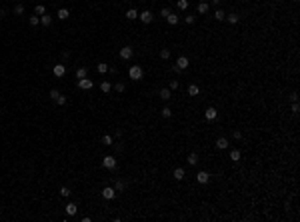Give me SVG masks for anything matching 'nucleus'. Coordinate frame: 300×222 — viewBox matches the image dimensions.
<instances>
[{
  "label": "nucleus",
  "instance_id": "f257e3e1",
  "mask_svg": "<svg viewBox=\"0 0 300 222\" xmlns=\"http://www.w3.org/2000/svg\"><path fill=\"white\" fill-rule=\"evenodd\" d=\"M128 76H130V80H140V78L144 76V70H142L140 66H130Z\"/></svg>",
  "mask_w": 300,
  "mask_h": 222
},
{
  "label": "nucleus",
  "instance_id": "f03ea898",
  "mask_svg": "<svg viewBox=\"0 0 300 222\" xmlns=\"http://www.w3.org/2000/svg\"><path fill=\"white\" fill-rule=\"evenodd\" d=\"M102 166H104V168H108V170L116 168V158H114V156H104V160H102Z\"/></svg>",
  "mask_w": 300,
  "mask_h": 222
},
{
  "label": "nucleus",
  "instance_id": "7ed1b4c3",
  "mask_svg": "<svg viewBox=\"0 0 300 222\" xmlns=\"http://www.w3.org/2000/svg\"><path fill=\"white\" fill-rule=\"evenodd\" d=\"M138 18L142 20L144 24H150V22L154 20V16H152V12H150V10H144V12H140V14H138Z\"/></svg>",
  "mask_w": 300,
  "mask_h": 222
},
{
  "label": "nucleus",
  "instance_id": "20e7f679",
  "mask_svg": "<svg viewBox=\"0 0 300 222\" xmlns=\"http://www.w3.org/2000/svg\"><path fill=\"white\" fill-rule=\"evenodd\" d=\"M52 74L56 78H62L64 74H66V66H64V64H56V66L52 68Z\"/></svg>",
  "mask_w": 300,
  "mask_h": 222
},
{
  "label": "nucleus",
  "instance_id": "39448f33",
  "mask_svg": "<svg viewBox=\"0 0 300 222\" xmlns=\"http://www.w3.org/2000/svg\"><path fill=\"white\" fill-rule=\"evenodd\" d=\"M102 198H106V200H112V198H116V190L112 188V186H106V188L102 190Z\"/></svg>",
  "mask_w": 300,
  "mask_h": 222
},
{
  "label": "nucleus",
  "instance_id": "423d86ee",
  "mask_svg": "<svg viewBox=\"0 0 300 222\" xmlns=\"http://www.w3.org/2000/svg\"><path fill=\"white\" fill-rule=\"evenodd\" d=\"M92 86H94V82L88 80V78H80V80H78V88H82V90H90Z\"/></svg>",
  "mask_w": 300,
  "mask_h": 222
},
{
  "label": "nucleus",
  "instance_id": "0eeeda50",
  "mask_svg": "<svg viewBox=\"0 0 300 222\" xmlns=\"http://www.w3.org/2000/svg\"><path fill=\"white\" fill-rule=\"evenodd\" d=\"M120 58H122V60H130V58H132V48H130V46L120 48Z\"/></svg>",
  "mask_w": 300,
  "mask_h": 222
},
{
  "label": "nucleus",
  "instance_id": "6e6552de",
  "mask_svg": "<svg viewBox=\"0 0 300 222\" xmlns=\"http://www.w3.org/2000/svg\"><path fill=\"white\" fill-rule=\"evenodd\" d=\"M208 178H210V176H208V172H206V170H200V172L196 174V180H198L200 184H206V182H208Z\"/></svg>",
  "mask_w": 300,
  "mask_h": 222
},
{
  "label": "nucleus",
  "instance_id": "1a4fd4ad",
  "mask_svg": "<svg viewBox=\"0 0 300 222\" xmlns=\"http://www.w3.org/2000/svg\"><path fill=\"white\" fill-rule=\"evenodd\" d=\"M188 64H190V62H188V58H186V56H180V58L176 60V66L180 68V70H186V68H188Z\"/></svg>",
  "mask_w": 300,
  "mask_h": 222
},
{
  "label": "nucleus",
  "instance_id": "9d476101",
  "mask_svg": "<svg viewBox=\"0 0 300 222\" xmlns=\"http://www.w3.org/2000/svg\"><path fill=\"white\" fill-rule=\"evenodd\" d=\"M204 116H206V120H214L216 116H218V112H216V108H206V112H204Z\"/></svg>",
  "mask_w": 300,
  "mask_h": 222
},
{
  "label": "nucleus",
  "instance_id": "9b49d317",
  "mask_svg": "<svg viewBox=\"0 0 300 222\" xmlns=\"http://www.w3.org/2000/svg\"><path fill=\"white\" fill-rule=\"evenodd\" d=\"M228 146H230V142H228L226 138H222V136H220V138L216 140V148H220V150H226Z\"/></svg>",
  "mask_w": 300,
  "mask_h": 222
},
{
  "label": "nucleus",
  "instance_id": "f8f14e48",
  "mask_svg": "<svg viewBox=\"0 0 300 222\" xmlns=\"http://www.w3.org/2000/svg\"><path fill=\"white\" fill-rule=\"evenodd\" d=\"M76 212H78V206L74 202H68L66 204V214H68V216H74Z\"/></svg>",
  "mask_w": 300,
  "mask_h": 222
},
{
  "label": "nucleus",
  "instance_id": "ddd939ff",
  "mask_svg": "<svg viewBox=\"0 0 300 222\" xmlns=\"http://www.w3.org/2000/svg\"><path fill=\"white\" fill-rule=\"evenodd\" d=\"M40 24H42V26H50V24H52V16L42 14V16H40Z\"/></svg>",
  "mask_w": 300,
  "mask_h": 222
},
{
  "label": "nucleus",
  "instance_id": "4468645a",
  "mask_svg": "<svg viewBox=\"0 0 300 222\" xmlns=\"http://www.w3.org/2000/svg\"><path fill=\"white\" fill-rule=\"evenodd\" d=\"M186 162H188L190 166H196V164H198V154H196V152L188 154V160H186Z\"/></svg>",
  "mask_w": 300,
  "mask_h": 222
},
{
  "label": "nucleus",
  "instance_id": "2eb2a0df",
  "mask_svg": "<svg viewBox=\"0 0 300 222\" xmlns=\"http://www.w3.org/2000/svg\"><path fill=\"white\" fill-rule=\"evenodd\" d=\"M86 76H88V68L80 66V68H78V70H76V78H78V80H80V78H86Z\"/></svg>",
  "mask_w": 300,
  "mask_h": 222
},
{
  "label": "nucleus",
  "instance_id": "dca6fc26",
  "mask_svg": "<svg viewBox=\"0 0 300 222\" xmlns=\"http://www.w3.org/2000/svg\"><path fill=\"white\" fill-rule=\"evenodd\" d=\"M184 176H186L184 168H174V178H176V180H182Z\"/></svg>",
  "mask_w": 300,
  "mask_h": 222
},
{
  "label": "nucleus",
  "instance_id": "f3484780",
  "mask_svg": "<svg viewBox=\"0 0 300 222\" xmlns=\"http://www.w3.org/2000/svg\"><path fill=\"white\" fill-rule=\"evenodd\" d=\"M158 96H160V100H170V90H168V88H162Z\"/></svg>",
  "mask_w": 300,
  "mask_h": 222
},
{
  "label": "nucleus",
  "instance_id": "a211bd4d",
  "mask_svg": "<svg viewBox=\"0 0 300 222\" xmlns=\"http://www.w3.org/2000/svg\"><path fill=\"white\" fill-rule=\"evenodd\" d=\"M56 16H58L60 20H66L68 16H70V12H68L66 8H60V10H58V14H56Z\"/></svg>",
  "mask_w": 300,
  "mask_h": 222
},
{
  "label": "nucleus",
  "instance_id": "6ab92c4d",
  "mask_svg": "<svg viewBox=\"0 0 300 222\" xmlns=\"http://www.w3.org/2000/svg\"><path fill=\"white\" fill-rule=\"evenodd\" d=\"M166 20H168V24H172V26H176V24H178V16H176V14H172V12L166 16Z\"/></svg>",
  "mask_w": 300,
  "mask_h": 222
},
{
  "label": "nucleus",
  "instance_id": "aec40b11",
  "mask_svg": "<svg viewBox=\"0 0 300 222\" xmlns=\"http://www.w3.org/2000/svg\"><path fill=\"white\" fill-rule=\"evenodd\" d=\"M208 8H210L208 2H200V4H198V12H200V14H206V12H208Z\"/></svg>",
  "mask_w": 300,
  "mask_h": 222
},
{
  "label": "nucleus",
  "instance_id": "412c9836",
  "mask_svg": "<svg viewBox=\"0 0 300 222\" xmlns=\"http://www.w3.org/2000/svg\"><path fill=\"white\" fill-rule=\"evenodd\" d=\"M100 90H102V92H110V90H112V84H110L108 80H104V82L100 84Z\"/></svg>",
  "mask_w": 300,
  "mask_h": 222
},
{
  "label": "nucleus",
  "instance_id": "4be33fe9",
  "mask_svg": "<svg viewBox=\"0 0 300 222\" xmlns=\"http://www.w3.org/2000/svg\"><path fill=\"white\" fill-rule=\"evenodd\" d=\"M198 92H200V88L196 86V84H190V86H188V94H190V96H196Z\"/></svg>",
  "mask_w": 300,
  "mask_h": 222
},
{
  "label": "nucleus",
  "instance_id": "5701e85b",
  "mask_svg": "<svg viewBox=\"0 0 300 222\" xmlns=\"http://www.w3.org/2000/svg\"><path fill=\"white\" fill-rule=\"evenodd\" d=\"M108 68H110V66H108V64H104V62H100V64H98V66H96V70H98V72H100V74H104V72H108Z\"/></svg>",
  "mask_w": 300,
  "mask_h": 222
},
{
  "label": "nucleus",
  "instance_id": "b1692460",
  "mask_svg": "<svg viewBox=\"0 0 300 222\" xmlns=\"http://www.w3.org/2000/svg\"><path fill=\"white\" fill-rule=\"evenodd\" d=\"M34 14H36V16H42V14H46V8H44L42 4H38L36 8H34Z\"/></svg>",
  "mask_w": 300,
  "mask_h": 222
},
{
  "label": "nucleus",
  "instance_id": "393cba45",
  "mask_svg": "<svg viewBox=\"0 0 300 222\" xmlns=\"http://www.w3.org/2000/svg\"><path fill=\"white\" fill-rule=\"evenodd\" d=\"M58 96H60V92H58V90H56V88H52V90L48 92V98H50V100H56V98H58Z\"/></svg>",
  "mask_w": 300,
  "mask_h": 222
},
{
  "label": "nucleus",
  "instance_id": "a878e982",
  "mask_svg": "<svg viewBox=\"0 0 300 222\" xmlns=\"http://www.w3.org/2000/svg\"><path fill=\"white\" fill-rule=\"evenodd\" d=\"M226 20H228L230 24H238V14H228V16H226Z\"/></svg>",
  "mask_w": 300,
  "mask_h": 222
},
{
  "label": "nucleus",
  "instance_id": "bb28decb",
  "mask_svg": "<svg viewBox=\"0 0 300 222\" xmlns=\"http://www.w3.org/2000/svg\"><path fill=\"white\" fill-rule=\"evenodd\" d=\"M230 160L238 162V160H240V150H232V152H230Z\"/></svg>",
  "mask_w": 300,
  "mask_h": 222
},
{
  "label": "nucleus",
  "instance_id": "cd10ccee",
  "mask_svg": "<svg viewBox=\"0 0 300 222\" xmlns=\"http://www.w3.org/2000/svg\"><path fill=\"white\" fill-rule=\"evenodd\" d=\"M126 16H128V20H134V18H138V12H136L134 8H130L128 12H126Z\"/></svg>",
  "mask_w": 300,
  "mask_h": 222
},
{
  "label": "nucleus",
  "instance_id": "c85d7f7f",
  "mask_svg": "<svg viewBox=\"0 0 300 222\" xmlns=\"http://www.w3.org/2000/svg\"><path fill=\"white\" fill-rule=\"evenodd\" d=\"M102 144H104V146H112V136H110V134L102 136Z\"/></svg>",
  "mask_w": 300,
  "mask_h": 222
},
{
  "label": "nucleus",
  "instance_id": "c756f323",
  "mask_svg": "<svg viewBox=\"0 0 300 222\" xmlns=\"http://www.w3.org/2000/svg\"><path fill=\"white\" fill-rule=\"evenodd\" d=\"M214 18L218 20V22H222L224 18H226V14H224V10H216V14H214Z\"/></svg>",
  "mask_w": 300,
  "mask_h": 222
},
{
  "label": "nucleus",
  "instance_id": "7c9ffc66",
  "mask_svg": "<svg viewBox=\"0 0 300 222\" xmlns=\"http://www.w3.org/2000/svg\"><path fill=\"white\" fill-rule=\"evenodd\" d=\"M160 58H162V60H168V58H170V50H168V48H162L160 50Z\"/></svg>",
  "mask_w": 300,
  "mask_h": 222
},
{
  "label": "nucleus",
  "instance_id": "2f4dec72",
  "mask_svg": "<svg viewBox=\"0 0 300 222\" xmlns=\"http://www.w3.org/2000/svg\"><path fill=\"white\" fill-rule=\"evenodd\" d=\"M160 114L164 116V118H170V116H172V110H170V108H168V106H164V108H162V110H160Z\"/></svg>",
  "mask_w": 300,
  "mask_h": 222
},
{
  "label": "nucleus",
  "instance_id": "473e14b6",
  "mask_svg": "<svg viewBox=\"0 0 300 222\" xmlns=\"http://www.w3.org/2000/svg\"><path fill=\"white\" fill-rule=\"evenodd\" d=\"M176 6H178L180 10H186V8H188V0H178Z\"/></svg>",
  "mask_w": 300,
  "mask_h": 222
},
{
  "label": "nucleus",
  "instance_id": "72a5a7b5",
  "mask_svg": "<svg viewBox=\"0 0 300 222\" xmlns=\"http://www.w3.org/2000/svg\"><path fill=\"white\" fill-rule=\"evenodd\" d=\"M60 196H62V198H68V196H70V188L62 186V188H60Z\"/></svg>",
  "mask_w": 300,
  "mask_h": 222
},
{
  "label": "nucleus",
  "instance_id": "f704fd0d",
  "mask_svg": "<svg viewBox=\"0 0 300 222\" xmlns=\"http://www.w3.org/2000/svg\"><path fill=\"white\" fill-rule=\"evenodd\" d=\"M54 102H56L58 106H64V104H66V96H62V94H60V96H58V98H56Z\"/></svg>",
  "mask_w": 300,
  "mask_h": 222
},
{
  "label": "nucleus",
  "instance_id": "c9c22d12",
  "mask_svg": "<svg viewBox=\"0 0 300 222\" xmlns=\"http://www.w3.org/2000/svg\"><path fill=\"white\" fill-rule=\"evenodd\" d=\"M38 24H40L38 16H30V26H38Z\"/></svg>",
  "mask_w": 300,
  "mask_h": 222
},
{
  "label": "nucleus",
  "instance_id": "e433bc0d",
  "mask_svg": "<svg viewBox=\"0 0 300 222\" xmlns=\"http://www.w3.org/2000/svg\"><path fill=\"white\" fill-rule=\"evenodd\" d=\"M14 14H24V6L22 4H16L14 6Z\"/></svg>",
  "mask_w": 300,
  "mask_h": 222
},
{
  "label": "nucleus",
  "instance_id": "4c0bfd02",
  "mask_svg": "<svg viewBox=\"0 0 300 222\" xmlns=\"http://www.w3.org/2000/svg\"><path fill=\"white\" fill-rule=\"evenodd\" d=\"M114 190H116V192H118V190H124V182H122V180H118V182H116Z\"/></svg>",
  "mask_w": 300,
  "mask_h": 222
},
{
  "label": "nucleus",
  "instance_id": "58836bf2",
  "mask_svg": "<svg viewBox=\"0 0 300 222\" xmlns=\"http://www.w3.org/2000/svg\"><path fill=\"white\" fill-rule=\"evenodd\" d=\"M232 138H234V140H240V138H242V132H240V130H234Z\"/></svg>",
  "mask_w": 300,
  "mask_h": 222
},
{
  "label": "nucleus",
  "instance_id": "ea45409f",
  "mask_svg": "<svg viewBox=\"0 0 300 222\" xmlns=\"http://www.w3.org/2000/svg\"><path fill=\"white\" fill-rule=\"evenodd\" d=\"M168 14H170V8H162L160 10V16H164V18H166Z\"/></svg>",
  "mask_w": 300,
  "mask_h": 222
},
{
  "label": "nucleus",
  "instance_id": "a19ab883",
  "mask_svg": "<svg viewBox=\"0 0 300 222\" xmlns=\"http://www.w3.org/2000/svg\"><path fill=\"white\" fill-rule=\"evenodd\" d=\"M124 88H126V86H124L122 82H118V84H116V92H124Z\"/></svg>",
  "mask_w": 300,
  "mask_h": 222
},
{
  "label": "nucleus",
  "instance_id": "79ce46f5",
  "mask_svg": "<svg viewBox=\"0 0 300 222\" xmlns=\"http://www.w3.org/2000/svg\"><path fill=\"white\" fill-rule=\"evenodd\" d=\"M176 88H178V80H172L170 82V90H176Z\"/></svg>",
  "mask_w": 300,
  "mask_h": 222
},
{
  "label": "nucleus",
  "instance_id": "37998d69",
  "mask_svg": "<svg viewBox=\"0 0 300 222\" xmlns=\"http://www.w3.org/2000/svg\"><path fill=\"white\" fill-rule=\"evenodd\" d=\"M186 24H194V16H186Z\"/></svg>",
  "mask_w": 300,
  "mask_h": 222
},
{
  "label": "nucleus",
  "instance_id": "c03bdc74",
  "mask_svg": "<svg viewBox=\"0 0 300 222\" xmlns=\"http://www.w3.org/2000/svg\"><path fill=\"white\" fill-rule=\"evenodd\" d=\"M210 2H212V4H220V0H210Z\"/></svg>",
  "mask_w": 300,
  "mask_h": 222
}]
</instances>
